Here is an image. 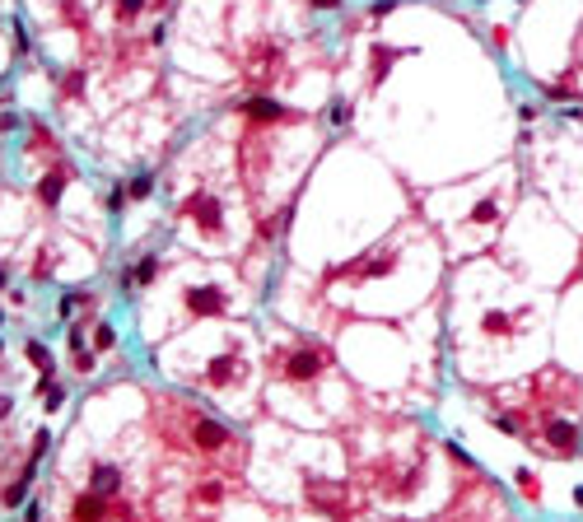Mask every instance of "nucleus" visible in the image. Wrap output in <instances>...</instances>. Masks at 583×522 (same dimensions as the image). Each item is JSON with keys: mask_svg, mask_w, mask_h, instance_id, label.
<instances>
[{"mask_svg": "<svg viewBox=\"0 0 583 522\" xmlns=\"http://www.w3.org/2000/svg\"><path fill=\"white\" fill-rule=\"evenodd\" d=\"M317 355H308V350H303V355H294L290 359V378H299V382H308V378H317Z\"/></svg>", "mask_w": 583, "mask_h": 522, "instance_id": "1", "label": "nucleus"}, {"mask_svg": "<svg viewBox=\"0 0 583 522\" xmlns=\"http://www.w3.org/2000/svg\"><path fill=\"white\" fill-rule=\"evenodd\" d=\"M196 438H201V448H225L229 443V429H220L215 420H201V424H196Z\"/></svg>", "mask_w": 583, "mask_h": 522, "instance_id": "2", "label": "nucleus"}, {"mask_svg": "<svg viewBox=\"0 0 583 522\" xmlns=\"http://www.w3.org/2000/svg\"><path fill=\"white\" fill-rule=\"evenodd\" d=\"M574 438H579L574 424H550V448L555 453H574Z\"/></svg>", "mask_w": 583, "mask_h": 522, "instance_id": "3", "label": "nucleus"}, {"mask_svg": "<svg viewBox=\"0 0 583 522\" xmlns=\"http://www.w3.org/2000/svg\"><path fill=\"white\" fill-rule=\"evenodd\" d=\"M247 112H252V117H281V103H271V98H252V103H247Z\"/></svg>", "mask_w": 583, "mask_h": 522, "instance_id": "4", "label": "nucleus"}, {"mask_svg": "<svg viewBox=\"0 0 583 522\" xmlns=\"http://www.w3.org/2000/svg\"><path fill=\"white\" fill-rule=\"evenodd\" d=\"M94 489H117V467H98L94 471Z\"/></svg>", "mask_w": 583, "mask_h": 522, "instance_id": "5", "label": "nucleus"}, {"mask_svg": "<svg viewBox=\"0 0 583 522\" xmlns=\"http://www.w3.org/2000/svg\"><path fill=\"white\" fill-rule=\"evenodd\" d=\"M149 191H154V178H135L131 182V196H149Z\"/></svg>", "mask_w": 583, "mask_h": 522, "instance_id": "6", "label": "nucleus"}, {"mask_svg": "<svg viewBox=\"0 0 583 522\" xmlns=\"http://www.w3.org/2000/svg\"><path fill=\"white\" fill-rule=\"evenodd\" d=\"M75 308H79V299H75V294H66V299L57 303V312H61V317H70V312H75Z\"/></svg>", "mask_w": 583, "mask_h": 522, "instance_id": "7", "label": "nucleus"}, {"mask_svg": "<svg viewBox=\"0 0 583 522\" xmlns=\"http://www.w3.org/2000/svg\"><path fill=\"white\" fill-rule=\"evenodd\" d=\"M149 276H154V261H149V256H145V261L135 266V280H149Z\"/></svg>", "mask_w": 583, "mask_h": 522, "instance_id": "8", "label": "nucleus"}, {"mask_svg": "<svg viewBox=\"0 0 583 522\" xmlns=\"http://www.w3.org/2000/svg\"><path fill=\"white\" fill-rule=\"evenodd\" d=\"M57 191H61V178H47V187H43V196H47V200H57Z\"/></svg>", "mask_w": 583, "mask_h": 522, "instance_id": "9", "label": "nucleus"}, {"mask_svg": "<svg viewBox=\"0 0 583 522\" xmlns=\"http://www.w3.org/2000/svg\"><path fill=\"white\" fill-rule=\"evenodd\" d=\"M140 10V0H122V14H135Z\"/></svg>", "mask_w": 583, "mask_h": 522, "instance_id": "10", "label": "nucleus"}, {"mask_svg": "<svg viewBox=\"0 0 583 522\" xmlns=\"http://www.w3.org/2000/svg\"><path fill=\"white\" fill-rule=\"evenodd\" d=\"M5 411H10V397H0V415H5Z\"/></svg>", "mask_w": 583, "mask_h": 522, "instance_id": "11", "label": "nucleus"}]
</instances>
